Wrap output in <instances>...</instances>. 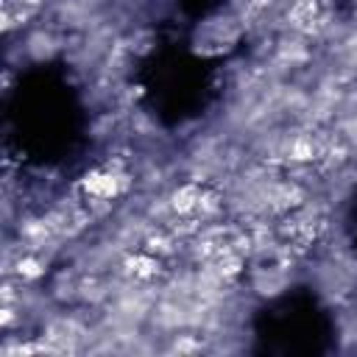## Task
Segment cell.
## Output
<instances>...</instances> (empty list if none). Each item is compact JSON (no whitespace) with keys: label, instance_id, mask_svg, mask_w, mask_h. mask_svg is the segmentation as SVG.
<instances>
[{"label":"cell","instance_id":"obj_7","mask_svg":"<svg viewBox=\"0 0 357 357\" xmlns=\"http://www.w3.org/2000/svg\"><path fill=\"white\" fill-rule=\"evenodd\" d=\"M218 273H220V276H234V273H240V257H234V254L220 257V259H218Z\"/></svg>","mask_w":357,"mask_h":357},{"label":"cell","instance_id":"obj_1","mask_svg":"<svg viewBox=\"0 0 357 357\" xmlns=\"http://www.w3.org/2000/svg\"><path fill=\"white\" fill-rule=\"evenodd\" d=\"M81 187L92 198H114L120 192V176L109 170H89L81 178Z\"/></svg>","mask_w":357,"mask_h":357},{"label":"cell","instance_id":"obj_8","mask_svg":"<svg viewBox=\"0 0 357 357\" xmlns=\"http://www.w3.org/2000/svg\"><path fill=\"white\" fill-rule=\"evenodd\" d=\"M25 3H36V0H25Z\"/></svg>","mask_w":357,"mask_h":357},{"label":"cell","instance_id":"obj_5","mask_svg":"<svg viewBox=\"0 0 357 357\" xmlns=\"http://www.w3.org/2000/svg\"><path fill=\"white\" fill-rule=\"evenodd\" d=\"M17 273H20L22 279H39V276L45 273V268H42L39 259H33V257H22V259L17 262Z\"/></svg>","mask_w":357,"mask_h":357},{"label":"cell","instance_id":"obj_2","mask_svg":"<svg viewBox=\"0 0 357 357\" xmlns=\"http://www.w3.org/2000/svg\"><path fill=\"white\" fill-rule=\"evenodd\" d=\"M318 20V0H296L290 11V22L301 31H310Z\"/></svg>","mask_w":357,"mask_h":357},{"label":"cell","instance_id":"obj_4","mask_svg":"<svg viewBox=\"0 0 357 357\" xmlns=\"http://www.w3.org/2000/svg\"><path fill=\"white\" fill-rule=\"evenodd\" d=\"M126 268H128V273H134V276H139V279H148V276L159 273V262H156L153 257H145V254L128 257V259H126Z\"/></svg>","mask_w":357,"mask_h":357},{"label":"cell","instance_id":"obj_3","mask_svg":"<svg viewBox=\"0 0 357 357\" xmlns=\"http://www.w3.org/2000/svg\"><path fill=\"white\" fill-rule=\"evenodd\" d=\"M198 198H201V192H198L192 184H184V187H178V190L173 192L170 206H173L178 215H187V212H192V209L198 206Z\"/></svg>","mask_w":357,"mask_h":357},{"label":"cell","instance_id":"obj_6","mask_svg":"<svg viewBox=\"0 0 357 357\" xmlns=\"http://www.w3.org/2000/svg\"><path fill=\"white\" fill-rule=\"evenodd\" d=\"M312 156H315V148H312V142H310L307 137H301V139L293 142V148H290V159L304 162V159H312Z\"/></svg>","mask_w":357,"mask_h":357}]
</instances>
